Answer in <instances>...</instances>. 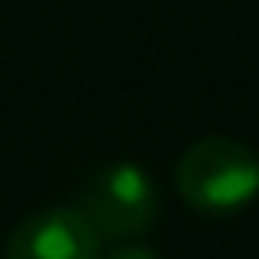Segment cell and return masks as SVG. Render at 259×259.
<instances>
[{"label": "cell", "instance_id": "cell-1", "mask_svg": "<svg viewBox=\"0 0 259 259\" xmlns=\"http://www.w3.org/2000/svg\"><path fill=\"white\" fill-rule=\"evenodd\" d=\"M176 191L198 213H236L259 194V156L236 138H202L179 156Z\"/></svg>", "mask_w": 259, "mask_h": 259}, {"label": "cell", "instance_id": "cell-2", "mask_svg": "<svg viewBox=\"0 0 259 259\" xmlns=\"http://www.w3.org/2000/svg\"><path fill=\"white\" fill-rule=\"evenodd\" d=\"M76 210L92 221L99 236L130 240V236H141L145 229H153L156 213H160V191L138 164L122 160L99 168L88 179Z\"/></svg>", "mask_w": 259, "mask_h": 259}, {"label": "cell", "instance_id": "cell-3", "mask_svg": "<svg viewBox=\"0 0 259 259\" xmlns=\"http://www.w3.org/2000/svg\"><path fill=\"white\" fill-rule=\"evenodd\" d=\"M99 240L103 236L80 210L57 206L19 221L4 244V259H99Z\"/></svg>", "mask_w": 259, "mask_h": 259}, {"label": "cell", "instance_id": "cell-4", "mask_svg": "<svg viewBox=\"0 0 259 259\" xmlns=\"http://www.w3.org/2000/svg\"><path fill=\"white\" fill-rule=\"evenodd\" d=\"M99 259H160L153 248H141V244H122L114 251H103Z\"/></svg>", "mask_w": 259, "mask_h": 259}]
</instances>
